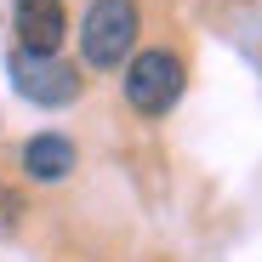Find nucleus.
<instances>
[{
  "instance_id": "f257e3e1",
  "label": "nucleus",
  "mask_w": 262,
  "mask_h": 262,
  "mask_svg": "<svg viewBox=\"0 0 262 262\" xmlns=\"http://www.w3.org/2000/svg\"><path fill=\"white\" fill-rule=\"evenodd\" d=\"M137 29H143V12L137 0H92V12L80 17V52L92 69H120L137 46Z\"/></svg>"
},
{
  "instance_id": "f03ea898",
  "label": "nucleus",
  "mask_w": 262,
  "mask_h": 262,
  "mask_svg": "<svg viewBox=\"0 0 262 262\" xmlns=\"http://www.w3.org/2000/svg\"><path fill=\"white\" fill-rule=\"evenodd\" d=\"M177 97H183V57L177 52L154 46V52H137L125 63V103L137 114L160 120V114L177 108Z\"/></svg>"
},
{
  "instance_id": "7ed1b4c3",
  "label": "nucleus",
  "mask_w": 262,
  "mask_h": 262,
  "mask_svg": "<svg viewBox=\"0 0 262 262\" xmlns=\"http://www.w3.org/2000/svg\"><path fill=\"white\" fill-rule=\"evenodd\" d=\"M12 85L17 97L40 103V108H63L80 97V69L74 63H57V57H29V52H12Z\"/></svg>"
},
{
  "instance_id": "20e7f679",
  "label": "nucleus",
  "mask_w": 262,
  "mask_h": 262,
  "mask_svg": "<svg viewBox=\"0 0 262 262\" xmlns=\"http://www.w3.org/2000/svg\"><path fill=\"white\" fill-rule=\"evenodd\" d=\"M12 29H17V52L29 57H57L69 17H63V0H12Z\"/></svg>"
},
{
  "instance_id": "39448f33",
  "label": "nucleus",
  "mask_w": 262,
  "mask_h": 262,
  "mask_svg": "<svg viewBox=\"0 0 262 262\" xmlns=\"http://www.w3.org/2000/svg\"><path fill=\"white\" fill-rule=\"evenodd\" d=\"M23 171L34 183H63L69 171H74V143L57 137V131H40V137L23 143Z\"/></svg>"
},
{
  "instance_id": "423d86ee",
  "label": "nucleus",
  "mask_w": 262,
  "mask_h": 262,
  "mask_svg": "<svg viewBox=\"0 0 262 262\" xmlns=\"http://www.w3.org/2000/svg\"><path fill=\"white\" fill-rule=\"evenodd\" d=\"M12 228H17V194L0 188V234H12Z\"/></svg>"
}]
</instances>
